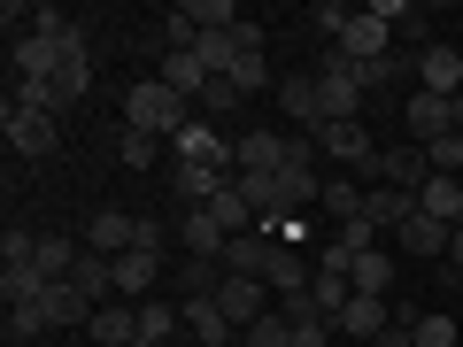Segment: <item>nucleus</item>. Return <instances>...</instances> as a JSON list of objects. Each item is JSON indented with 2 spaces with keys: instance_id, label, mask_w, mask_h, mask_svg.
<instances>
[{
  "instance_id": "17",
  "label": "nucleus",
  "mask_w": 463,
  "mask_h": 347,
  "mask_svg": "<svg viewBox=\"0 0 463 347\" xmlns=\"http://www.w3.org/2000/svg\"><path fill=\"white\" fill-rule=\"evenodd\" d=\"M155 78H163L170 93H185V100H201V93H209V62H201L194 47H178V54H163V70H155Z\"/></svg>"
},
{
  "instance_id": "24",
  "label": "nucleus",
  "mask_w": 463,
  "mask_h": 347,
  "mask_svg": "<svg viewBox=\"0 0 463 347\" xmlns=\"http://www.w3.org/2000/svg\"><path fill=\"white\" fill-rule=\"evenodd\" d=\"M185 332V316H178V301H139V340H155V347H170Z\"/></svg>"
},
{
  "instance_id": "32",
  "label": "nucleus",
  "mask_w": 463,
  "mask_h": 347,
  "mask_svg": "<svg viewBox=\"0 0 463 347\" xmlns=\"http://www.w3.org/2000/svg\"><path fill=\"white\" fill-rule=\"evenodd\" d=\"M332 248L340 255H371L379 248V224H371V216H347V224H332Z\"/></svg>"
},
{
  "instance_id": "20",
  "label": "nucleus",
  "mask_w": 463,
  "mask_h": 347,
  "mask_svg": "<svg viewBox=\"0 0 463 347\" xmlns=\"http://www.w3.org/2000/svg\"><path fill=\"white\" fill-rule=\"evenodd\" d=\"M47 324H54V332H85V324H93V301H85L70 278L47 286Z\"/></svg>"
},
{
  "instance_id": "15",
  "label": "nucleus",
  "mask_w": 463,
  "mask_h": 347,
  "mask_svg": "<svg viewBox=\"0 0 463 347\" xmlns=\"http://www.w3.org/2000/svg\"><path fill=\"white\" fill-rule=\"evenodd\" d=\"M309 278H317V263H309L301 248H286V239H279V248H270V270H263V286L286 301V294H309Z\"/></svg>"
},
{
  "instance_id": "25",
  "label": "nucleus",
  "mask_w": 463,
  "mask_h": 347,
  "mask_svg": "<svg viewBox=\"0 0 463 347\" xmlns=\"http://www.w3.org/2000/svg\"><path fill=\"white\" fill-rule=\"evenodd\" d=\"M317 209H325L332 224H347V216H364V178H325V193H317Z\"/></svg>"
},
{
  "instance_id": "11",
  "label": "nucleus",
  "mask_w": 463,
  "mask_h": 347,
  "mask_svg": "<svg viewBox=\"0 0 463 347\" xmlns=\"http://www.w3.org/2000/svg\"><path fill=\"white\" fill-rule=\"evenodd\" d=\"M263 294H270V286H263V278H224V286H216V309H224V316H232V324L248 332V324H255V316H270V301H263Z\"/></svg>"
},
{
  "instance_id": "5",
  "label": "nucleus",
  "mask_w": 463,
  "mask_h": 347,
  "mask_svg": "<svg viewBox=\"0 0 463 347\" xmlns=\"http://www.w3.org/2000/svg\"><path fill=\"white\" fill-rule=\"evenodd\" d=\"M155 286H163V248H132L116 255V301H155Z\"/></svg>"
},
{
  "instance_id": "2",
  "label": "nucleus",
  "mask_w": 463,
  "mask_h": 347,
  "mask_svg": "<svg viewBox=\"0 0 463 347\" xmlns=\"http://www.w3.org/2000/svg\"><path fill=\"white\" fill-rule=\"evenodd\" d=\"M294 163V132H263L255 124L248 139H232V178H279Z\"/></svg>"
},
{
  "instance_id": "23",
  "label": "nucleus",
  "mask_w": 463,
  "mask_h": 347,
  "mask_svg": "<svg viewBox=\"0 0 463 347\" xmlns=\"http://www.w3.org/2000/svg\"><path fill=\"white\" fill-rule=\"evenodd\" d=\"M347 286H355V294H371V301H386V294H394V270H386V248L355 255V270H347Z\"/></svg>"
},
{
  "instance_id": "26",
  "label": "nucleus",
  "mask_w": 463,
  "mask_h": 347,
  "mask_svg": "<svg viewBox=\"0 0 463 347\" xmlns=\"http://www.w3.org/2000/svg\"><path fill=\"white\" fill-rule=\"evenodd\" d=\"M209 216H216V224H224V231H255V224H263V216H255V209H248V193H240V178H232V185H224V193H216V201H209Z\"/></svg>"
},
{
  "instance_id": "6",
  "label": "nucleus",
  "mask_w": 463,
  "mask_h": 347,
  "mask_svg": "<svg viewBox=\"0 0 463 347\" xmlns=\"http://www.w3.org/2000/svg\"><path fill=\"white\" fill-rule=\"evenodd\" d=\"M417 93L456 100V93H463V54L440 47V39H425V47H417Z\"/></svg>"
},
{
  "instance_id": "16",
  "label": "nucleus",
  "mask_w": 463,
  "mask_h": 347,
  "mask_svg": "<svg viewBox=\"0 0 463 347\" xmlns=\"http://www.w3.org/2000/svg\"><path fill=\"white\" fill-rule=\"evenodd\" d=\"M317 147H325L332 163H347V170H371V155H379L364 124H325V132H317Z\"/></svg>"
},
{
  "instance_id": "27",
  "label": "nucleus",
  "mask_w": 463,
  "mask_h": 347,
  "mask_svg": "<svg viewBox=\"0 0 463 347\" xmlns=\"http://www.w3.org/2000/svg\"><path fill=\"white\" fill-rule=\"evenodd\" d=\"M340 332H355V340H379V332H386V301L355 294V301L340 309Z\"/></svg>"
},
{
  "instance_id": "19",
  "label": "nucleus",
  "mask_w": 463,
  "mask_h": 347,
  "mask_svg": "<svg viewBox=\"0 0 463 347\" xmlns=\"http://www.w3.org/2000/svg\"><path fill=\"white\" fill-rule=\"evenodd\" d=\"M394 239H402V255H417V263H432V255H440V263H448V224H432L425 209H417L410 224L394 231Z\"/></svg>"
},
{
  "instance_id": "21",
  "label": "nucleus",
  "mask_w": 463,
  "mask_h": 347,
  "mask_svg": "<svg viewBox=\"0 0 463 347\" xmlns=\"http://www.w3.org/2000/svg\"><path fill=\"white\" fill-rule=\"evenodd\" d=\"M178 16L194 23V39H216V32H232V23H248L232 0H178Z\"/></svg>"
},
{
  "instance_id": "9",
  "label": "nucleus",
  "mask_w": 463,
  "mask_h": 347,
  "mask_svg": "<svg viewBox=\"0 0 463 347\" xmlns=\"http://www.w3.org/2000/svg\"><path fill=\"white\" fill-rule=\"evenodd\" d=\"M279 108L294 116L309 139L325 132V93H317V70H301V78H279Z\"/></svg>"
},
{
  "instance_id": "10",
  "label": "nucleus",
  "mask_w": 463,
  "mask_h": 347,
  "mask_svg": "<svg viewBox=\"0 0 463 347\" xmlns=\"http://www.w3.org/2000/svg\"><path fill=\"white\" fill-rule=\"evenodd\" d=\"M224 185H232V170H216V163H170V193H178L185 209H209Z\"/></svg>"
},
{
  "instance_id": "12",
  "label": "nucleus",
  "mask_w": 463,
  "mask_h": 347,
  "mask_svg": "<svg viewBox=\"0 0 463 347\" xmlns=\"http://www.w3.org/2000/svg\"><path fill=\"white\" fill-rule=\"evenodd\" d=\"M402 124H410V139H417V147H432V139H448V132H456V116H448V100H440V93H410Z\"/></svg>"
},
{
  "instance_id": "39",
  "label": "nucleus",
  "mask_w": 463,
  "mask_h": 347,
  "mask_svg": "<svg viewBox=\"0 0 463 347\" xmlns=\"http://www.w3.org/2000/svg\"><path fill=\"white\" fill-rule=\"evenodd\" d=\"M448 270H463V224L448 231Z\"/></svg>"
},
{
  "instance_id": "14",
  "label": "nucleus",
  "mask_w": 463,
  "mask_h": 347,
  "mask_svg": "<svg viewBox=\"0 0 463 347\" xmlns=\"http://www.w3.org/2000/svg\"><path fill=\"white\" fill-rule=\"evenodd\" d=\"M85 340H93V347H132L139 340V309H132V301H100L93 324H85Z\"/></svg>"
},
{
  "instance_id": "1",
  "label": "nucleus",
  "mask_w": 463,
  "mask_h": 347,
  "mask_svg": "<svg viewBox=\"0 0 463 347\" xmlns=\"http://www.w3.org/2000/svg\"><path fill=\"white\" fill-rule=\"evenodd\" d=\"M185 124H194V100L170 93L163 78H139L132 93H124V132H147V139H178Z\"/></svg>"
},
{
  "instance_id": "4",
  "label": "nucleus",
  "mask_w": 463,
  "mask_h": 347,
  "mask_svg": "<svg viewBox=\"0 0 463 347\" xmlns=\"http://www.w3.org/2000/svg\"><path fill=\"white\" fill-rule=\"evenodd\" d=\"M85 248L109 255V263H116V255H132L139 248V216L132 209H93V216H85Z\"/></svg>"
},
{
  "instance_id": "22",
  "label": "nucleus",
  "mask_w": 463,
  "mask_h": 347,
  "mask_svg": "<svg viewBox=\"0 0 463 347\" xmlns=\"http://www.w3.org/2000/svg\"><path fill=\"white\" fill-rule=\"evenodd\" d=\"M417 209H425L432 224H448V231H456V224H463V178H432L425 193H417Z\"/></svg>"
},
{
  "instance_id": "13",
  "label": "nucleus",
  "mask_w": 463,
  "mask_h": 347,
  "mask_svg": "<svg viewBox=\"0 0 463 347\" xmlns=\"http://www.w3.org/2000/svg\"><path fill=\"white\" fill-rule=\"evenodd\" d=\"M170 155H178V163H216V170H232V147L216 139V124H209V116H194V124H185V132L170 139Z\"/></svg>"
},
{
  "instance_id": "18",
  "label": "nucleus",
  "mask_w": 463,
  "mask_h": 347,
  "mask_svg": "<svg viewBox=\"0 0 463 347\" xmlns=\"http://www.w3.org/2000/svg\"><path fill=\"white\" fill-rule=\"evenodd\" d=\"M364 216H371L379 231H402V224L417 216V193H402V185H371V193H364Z\"/></svg>"
},
{
  "instance_id": "37",
  "label": "nucleus",
  "mask_w": 463,
  "mask_h": 347,
  "mask_svg": "<svg viewBox=\"0 0 463 347\" xmlns=\"http://www.w3.org/2000/svg\"><path fill=\"white\" fill-rule=\"evenodd\" d=\"M347 23H355V8H347V0H317V32H325V39H340Z\"/></svg>"
},
{
  "instance_id": "42",
  "label": "nucleus",
  "mask_w": 463,
  "mask_h": 347,
  "mask_svg": "<svg viewBox=\"0 0 463 347\" xmlns=\"http://www.w3.org/2000/svg\"><path fill=\"white\" fill-rule=\"evenodd\" d=\"M132 347H155V340H132Z\"/></svg>"
},
{
  "instance_id": "33",
  "label": "nucleus",
  "mask_w": 463,
  "mask_h": 347,
  "mask_svg": "<svg viewBox=\"0 0 463 347\" xmlns=\"http://www.w3.org/2000/svg\"><path fill=\"white\" fill-rule=\"evenodd\" d=\"M240 347H294V324H286V316L270 309V316H255V324L240 332Z\"/></svg>"
},
{
  "instance_id": "34",
  "label": "nucleus",
  "mask_w": 463,
  "mask_h": 347,
  "mask_svg": "<svg viewBox=\"0 0 463 347\" xmlns=\"http://www.w3.org/2000/svg\"><path fill=\"white\" fill-rule=\"evenodd\" d=\"M155 155H163V139H147V132H124V139H116V163H124V170H147Z\"/></svg>"
},
{
  "instance_id": "36",
  "label": "nucleus",
  "mask_w": 463,
  "mask_h": 347,
  "mask_svg": "<svg viewBox=\"0 0 463 347\" xmlns=\"http://www.w3.org/2000/svg\"><path fill=\"white\" fill-rule=\"evenodd\" d=\"M410 340H417V347H456V324H448V316H417Z\"/></svg>"
},
{
  "instance_id": "3",
  "label": "nucleus",
  "mask_w": 463,
  "mask_h": 347,
  "mask_svg": "<svg viewBox=\"0 0 463 347\" xmlns=\"http://www.w3.org/2000/svg\"><path fill=\"white\" fill-rule=\"evenodd\" d=\"M0 132H8V147L16 155H54V139H62V116H47V108H24V100H8V116H0Z\"/></svg>"
},
{
  "instance_id": "35",
  "label": "nucleus",
  "mask_w": 463,
  "mask_h": 347,
  "mask_svg": "<svg viewBox=\"0 0 463 347\" xmlns=\"http://www.w3.org/2000/svg\"><path fill=\"white\" fill-rule=\"evenodd\" d=\"M194 108H201V116H232V108H240V85H224V78H209V93H201Z\"/></svg>"
},
{
  "instance_id": "31",
  "label": "nucleus",
  "mask_w": 463,
  "mask_h": 347,
  "mask_svg": "<svg viewBox=\"0 0 463 347\" xmlns=\"http://www.w3.org/2000/svg\"><path fill=\"white\" fill-rule=\"evenodd\" d=\"M39 332H54V324H47V294L8 309V340H16V347H24V340H39Z\"/></svg>"
},
{
  "instance_id": "7",
  "label": "nucleus",
  "mask_w": 463,
  "mask_h": 347,
  "mask_svg": "<svg viewBox=\"0 0 463 347\" xmlns=\"http://www.w3.org/2000/svg\"><path fill=\"white\" fill-rule=\"evenodd\" d=\"M386 32H394V23H386L379 8H355V23H347L332 47H340L347 62H379V54H394V47H386Z\"/></svg>"
},
{
  "instance_id": "38",
  "label": "nucleus",
  "mask_w": 463,
  "mask_h": 347,
  "mask_svg": "<svg viewBox=\"0 0 463 347\" xmlns=\"http://www.w3.org/2000/svg\"><path fill=\"white\" fill-rule=\"evenodd\" d=\"M371 347H417V340H410V324H386V332H379Z\"/></svg>"
},
{
  "instance_id": "41",
  "label": "nucleus",
  "mask_w": 463,
  "mask_h": 347,
  "mask_svg": "<svg viewBox=\"0 0 463 347\" xmlns=\"http://www.w3.org/2000/svg\"><path fill=\"white\" fill-rule=\"evenodd\" d=\"M448 116H456V132H463V93H456V100H448Z\"/></svg>"
},
{
  "instance_id": "30",
  "label": "nucleus",
  "mask_w": 463,
  "mask_h": 347,
  "mask_svg": "<svg viewBox=\"0 0 463 347\" xmlns=\"http://www.w3.org/2000/svg\"><path fill=\"white\" fill-rule=\"evenodd\" d=\"M309 294H317V309H325V316H340L347 301H355V286H347V270H317Z\"/></svg>"
},
{
  "instance_id": "40",
  "label": "nucleus",
  "mask_w": 463,
  "mask_h": 347,
  "mask_svg": "<svg viewBox=\"0 0 463 347\" xmlns=\"http://www.w3.org/2000/svg\"><path fill=\"white\" fill-rule=\"evenodd\" d=\"M440 278H448V294H463V270H440Z\"/></svg>"
},
{
  "instance_id": "29",
  "label": "nucleus",
  "mask_w": 463,
  "mask_h": 347,
  "mask_svg": "<svg viewBox=\"0 0 463 347\" xmlns=\"http://www.w3.org/2000/svg\"><path fill=\"white\" fill-rule=\"evenodd\" d=\"M224 85H240V100H248V93H263V85L279 93V78H270V62H263V54H240V62L224 70Z\"/></svg>"
},
{
  "instance_id": "8",
  "label": "nucleus",
  "mask_w": 463,
  "mask_h": 347,
  "mask_svg": "<svg viewBox=\"0 0 463 347\" xmlns=\"http://www.w3.org/2000/svg\"><path fill=\"white\" fill-rule=\"evenodd\" d=\"M224 239H232V231L216 224L209 209H178V248L194 255V263H224Z\"/></svg>"
},
{
  "instance_id": "28",
  "label": "nucleus",
  "mask_w": 463,
  "mask_h": 347,
  "mask_svg": "<svg viewBox=\"0 0 463 347\" xmlns=\"http://www.w3.org/2000/svg\"><path fill=\"white\" fill-rule=\"evenodd\" d=\"M216 286H224V263H194V255H185V270H178V301H216Z\"/></svg>"
}]
</instances>
